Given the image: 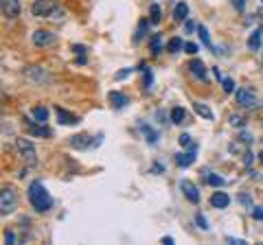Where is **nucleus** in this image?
<instances>
[{
	"mask_svg": "<svg viewBox=\"0 0 263 245\" xmlns=\"http://www.w3.org/2000/svg\"><path fill=\"white\" fill-rule=\"evenodd\" d=\"M0 11H3L7 20H16L20 11H22V7H20V0H0Z\"/></svg>",
	"mask_w": 263,
	"mask_h": 245,
	"instance_id": "nucleus-8",
	"label": "nucleus"
},
{
	"mask_svg": "<svg viewBox=\"0 0 263 245\" xmlns=\"http://www.w3.org/2000/svg\"><path fill=\"white\" fill-rule=\"evenodd\" d=\"M72 48H75V53H79V55H83L85 53V46H72Z\"/></svg>",
	"mask_w": 263,
	"mask_h": 245,
	"instance_id": "nucleus-43",
	"label": "nucleus"
},
{
	"mask_svg": "<svg viewBox=\"0 0 263 245\" xmlns=\"http://www.w3.org/2000/svg\"><path fill=\"white\" fill-rule=\"evenodd\" d=\"M108 99H110L112 108H116V110H121V108H125V105L129 103L127 94H123V92H118V90H112L110 94H108Z\"/></svg>",
	"mask_w": 263,
	"mask_h": 245,
	"instance_id": "nucleus-14",
	"label": "nucleus"
},
{
	"mask_svg": "<svg viewBox=\"0 0 263 245\" xmlns=\"http://www.w3.org/2000/svg\"><path fill=\"white\" fill-rule=\"evenodd\" d=\"M173 18H176V22H187V18H189V5L187 3H178L176 9H173Z\"/></svg>",
	"mask_w": 263,
	"mask_h": 245,
	"instance_id": "nucleus-18",
	"label": "nucleus"
},
{
	"mask_svg": "<svg viewBox=\"0 0 263 245\" xmlns=\"http://www.w3.org/2000/svg\"><path fill=\"white\" fill-rule=\"evenodd\" d=\"M55 114H57L62 125H77L79 123V116L72 114V112H68V110H64V108H55Z\"/></svg>",
	"mask_w": 263,
	"mask_h": 245,
	"instance_id": "nucleus-13",
	"label": "nucleus"
},
{
	"mask_svg": "<svg viewBox=\"0 0 263 245\" xmlns=\"http://www.w3.org/2000/svg\"><path fill=\"white\" fill-rule=\"evenodd\" d=\"M261 3H263V0H261Z\"/></svg>",
	"mask_w": 263,
	"mask_h": 245,
	"instance_id": "nucleus-49",
	"label": "nucleus"
},
{
	"mask_svg": "<svg viewBox=\"0 0 263 245\" xmlns=\"http://www.w3.org/2000/svg\"><path fill=\"white\" fill-rule=\"evenodd\" d=\"M226 241L230 245H246V241H243V239H235V236H226Z\"/></svg>",
	"mask_w": 263,
	"mask_h": 245,
	"instance_id": "nucleus-40",
	"label": "nucleus"
},
{
	"mask_svg": "<svg viewBox=\"0 0 263 245\" xmlns=\"http://www.w3.org/2000/svg\"><path fill=\"white\" fill-rule=\"evenodd\" d=\"M143 81H145V90L151 88V81H154V72L149 68H143Z\"/></svg>",
	"mask_w": 263,
	"mask_h": 245,
	"instance_id": "nucleus-29",
	"label": "nucleus"
},
{
	"mask_svg": "<svg viewBox=\"0 0 263 245\" xmlns=\"http://www.w3.org/2000/svg\"><path fill=\"white\" fill-rule=\"evenodd\" d=\"M167 51H169V53H173V55H176V53L184 51V42H182L180 37H171V39H169V44H167Z\"/></svg>",
	"mask_w": 263,
	"mask_h": 245,
	"instance_id": "nucleus-25",
	"label": "nucleus"
},
{
	"mask_svg": "<svg viewBox=\"0 0 263 245\" xmlns=\"http://www.w3.org/2000/svg\"><path fill=\"white\" fill-rule=\"evenodd\" d=\"M189 72L193 75L195 79H200V81H206V66H204L202 59H191L189 62Z\"/></svg>",
	"mask_w": 263,
	"mask_h": 245,
	"instance_id": "nucleus-11",
	"label": "nucleus"
},
{
	"mask_svg": "<svg viewBox=\"0 0 263 245\" xmlns=\"http://www.w3.org/2000/svg\"><path fill=\"white\" fill-rule=\"evenodd\" d=\"M252 217L256 221H263V206L261 208H252Z\"/></svg>",
	"mask_w": 263,
	"mask_h": 245,
	"instance_id": "nucleus-39",
	"label": "nucleus"
},
{
	"mask_svg": "<svg viewBox=\"0 0 263 245\" xmlns=\"http://www.w3.org/2000/svg\"><path fill=\"white\" fill-rule=\"evenodd\" d=\"M162 243H164V245H173V239H171V236H164Z\"/></svg>",
	"mask_w": 263,
	"mask_h": 245,
	"instance_id": "nucleus-45",
	"label": "nucleus"
},
{
	"mask_svg": "<svg viewBox=\"0 0 263 245\" xmlns=\"http://www.w3.org/2000/svg\"><path fill=\"white\" fill-rule=\"evenodd\" d=\"M261 31H263V26H261Z\"/></svg>",
	"mask_w": 263,
	"mask_h": 245,
	"instance_id": "nucleus-48",
	"label": "nucleus"
},
{
	"mask_svg": "<svg viewBox=\"0 0 263 245\" xmlns=\"http://www.w3.org/2000/svg\"><path fill=\"white\" fill-rule=\"evenodd\" d=\"M141 131L145 134V140H147L149 144H156V142H158V134H156V131L151 129V127H149L147 123H141Z\"/></svg>",
	"mask_w": 263,
	"mask_h": 245,
	"instance_id": "nucleus-23",
	"label": "nucleus"
},
{
	"mask_svg": "<svg viewBox=\"0 0 263 245\" xmlns=\"http://www.w3.org/2000/svg\"><path fill=\"white\" fill-rule=\"evenodd\" d=\"M195 223H197V228L208 230V226H206V219H204V217H202V213H195Z\"/></svg>",
	"mask_w": 263,
	"mask_h": 245,
	"instance_id": "nucleus-34",
	"label": "nucleus"
},
{
	"mask_svg": "<svg viewBox=\"0 0 263 245\" xmlns=\"http://www.w3.org/2000/svg\"><path fill=\"white\" fill-rule=\"evenodd\" d=\"M132 72V68H125V70H121V72H116V79H125Z\"/></svg>",
	"mask_w": 263,
	"mask_h": 245,
	"instance_id": "nucleus-41",
	"label": "nucleus"
},
{
	"mask_svg": "<svg viewBox=\"0 0 263 245\" xmlns=\"http://www.w3.org/2000/svg\"><path fill=\"white\" fill-rule=\"evenodd\" d=\"M237 200H239V202H241L246 208H254V206H252V200H250L248 195H239V197H237Z\"/></svg>",
	"mask_w": 263,
	"mask_h": 245,
	"instance_id": "nucleus-36",
	"label": "nucleus"
},
{
	"mask_svg": "<svg viewBox=\"0 0 263 245\" xmlns=\"http://www.w3.org/2000/svg\"><path fill=\"white\" fill-rule=\"evenodd\" d=\"M230 204V197L224 193V190H215L213 195H210V206L213 208H228Z\"/></svg>",
	"mask_w": 263,
	"mask_h": 245,
	"instance_id": "nucleus-16",
	"label": "nucleus"
},
{
	"mask_svg": "<svg viewBox=\"0 0 263 245\" xmlns=\"http://www.w3.org/2000/svg\"><path fill=\"white\" fill-rule=\"evenodd\" d=\"M261 20H263V11H261Z\"/></svg>",
	"mask_w": 263,
	"mask_h": 245,
	"instance_id": "nucleus-47",
	"label": "nucleus"
},
{
	"mask_svg": "<svg viewBox=\"0 0 263 245\" xmlns=\"http://www.w3.org/2000/svg\"><path fill=\"white\" fill-rule=\"evenodd\" d=\"M193 110H195V114H200L202 118H206V121H213V112H210L208 105H204V103H193Z\"/></svg>",
	"mask_w": 263,
	"mask_h": 245,
	"instance_id": "nucleus-24",
	"label": "nucleus"
},
{
	"mask_svg": "<svg viewBox=\"0 0 263 245\" xmlns=\"http://www.w3.org/2000/svg\"><path fill=\"white\" fill-rule=\"evenodd\" d=\"M195 29H197V26H195V24H193V22H191V20L187 18V31H189V33H193Z\"/></svg>",
	"mask_w": 263,
	"mask_h": 245,
	"instance_id": "nucleus-42",
	"label": "nucleus"
},
{
	"mask_svg": "<svg viewBox=\"0 0 263 245\" xmlns=\"http://www.w3.org/2000/svg\"><path fill=\"white\" fill-rule=\"evenodd\" d=\"M24 77L31 79V81H35V83H39V85L53 81L49 72H46L44 68H39V66H31V68H26V70H24Z\"/></svg>",
	"mask_w": 263,
	"mask_h": 245,
	"instance_id": "nucleus-6",
	"label": "nucleus"
},
{
	"mask_svg": "<svg viewBox=\"0 0 263 245\" xmlns=\"http://www.w3.org/2000/svg\"><path fill=\"white\" fill-rule=\"evenodd\" d=\"M16 149H18V154L20 158L24 160V164L29 169H33L37 164V151H35V144H33L29 138H18L16 140Z\"/></svg>",
	"mask_w": 263,
	"mask_h": 245,
	"instance_id": "nucleus-2",
	"label": "nucleus"
},
{
	"mask_svg": "<svg viewBox=\"0 0 263 245\" xmlns=\"http://www.w3.org/2000/svg\"><path fill=\"white\" fill-rule=\"evenodd\" d=\"M31 114H33V118H35V121H39V123H46V121H49V108H44V105H35V108L31 110Z\"/></svg>",
	"mask_w": 263,
	"mask_h": 245,
	"instance_id": "nucleus-20",
	"label": "nucleus"
},
{
	"mask_svg": "<svg viewBox=\"0 0 263 245\" xmlns=\"http://www.w3.org/2000/svg\"><path fill=\"white\" fill-rule=\"evenodd\" d=\"M29 202L37 213H49V210L53 208V200H51L49 190L44 188V184L39 180H33L29 184Z\"/></svg>",
	"mask_w": 263,
	"mask_h": 245,
	"instance_id": "nucleus-1",
	"label": "nucleus"
},
{
	"mask_svg": "<svg viewBox=\"0 0 263 245\" xmlns=\"http://www.w3.org/2000/svg\"><path fill=\"white\" fill-rule=\"evenodd\" d=\"M230 5H233L237 11H243V9H246V0H230Z\"/></svg>",
	"mask_w": 263,
	"mask_h": 245,
	"instance_id": "nucleus-37",
	"label": "nucleus"
},
{
	"mask_svg": "<svg viewBox=\"0 0 263 245\" xmlns=\"http://www.w3.org/2000/svg\"><path fill=\"white\" fill-rule=\"evenodd\" d=\"M55 42H57L55 33H51V31H46V29H37L35 33H33V44L39 46V48H46V46H53Z\"/></svg>",
	"mask_w": 263,
	"mask_h": 245,
	"instance_id": "nucleus-7",
	"label": "nucleus"
},
{
	"mask_svg": "<svg viewBox=\"0 0 263 245\" xmlns=\"http://www.w3.org/2000/svg\"><path fill=\"white\" fill-rule=\"evenodd\" d=\"M195 151H197V147H193V149H189V151H184V154H176V164L178 167H191V164L195 162Z\"/></svg>",
	"mask_w": 263,
	"mask_h": 245,
	"instance_id": "nucleus-12",
	"label": "nucleus"
},
{
	"mask_svg": "<svg viewBox=\"0 0 263 245\" xmlns=\"http://www.w3.org/2000/svg\"><path fill=\"white\" fill-rule=\"evenodd\" d=\"M235 99H237V105H239V108H243V110H256V108L261 105L259 96H256L252 90H248V88L237 90V92H235Z\"/></svg>",
	"mask_w": 263,
	"mask_h": 245,
	"instance_id": "nucleus-4",
	"label": "nucleus"
},
{
	"mask_svg": "<svg viewBox=\"0 0 263 245\" xmlns=\"http://www.w3.org/2000/svg\"><path fill=\"white\" fill-rule=\"evenodd\" d=\"M18 208V193L11 186H3L0 190V215L7 217Z\"/></svg>",
	"mask_w": 263,
	"mask_h": 245,
	"instance_id": "nucleus-3",
	"label": "nucleus"
},
{
	"mask_svg": "<svg viewBox=\"0 0 263 245\" xmlns=\"http://www.w3.org/2000/svg\"><path fill=\"white\" fill-rule=\"evenodd\" d=\"M55 11H57L55 0H33V5H31V13L35 18H49Z\"/></svg>",
	"mask_w": 263,
	"mask_h": 245,
	"instance_id": "nucleus-5",
	"label": "nucleus"
},
{
	"mask_svg": "<svg viewBox=\"0 0 263 245\" xmlns=\"http://www.w3.org/2000/svg\"><path fill=\"white\" fill-rule=\"evenodd\" d=\"M228 151L233 156H246L248 151H250V142L243 140V138H241V140H233V142L228 144Z\"/></svg>",
	"mask_w": 263,
	"mask_h": 245,
	"instance_id": "nucleus-15",
	"label": "nucleus"
},
{
	"mask_svg": "<svg viewBox=\"0 0 263 245\" xmlns=\"http://www.w3.org/2000/svg\"><path fill=\"white\" fill-rule=\"evenodd\" d=\"M184 53H189V55H195V53H197V44L187 42V44H184Z\"/></svg>",
	"mask_w": 263,
	"mask_h": 245,
	"instance_id": "nucleus-35",
	"label": "nucleus"
},
{
	"mask_svg": "<svg viewBox=\"0 0 263 245\" xmlns=\"http://www.w3.org/2000/svg\"><path fill=\"white\" fill-rule=\"evenodd\" d=\"M160 33H154V35H151V53H154V55H160L162 53V44H160Z\"/></svg>",
	"mask_w": 263,
	"mask_h": 245,
	"instance_id": "nucleus-26",
	"label": "nucleus"
},
{
	"mask_svg": "<svg viewBox=\"0 0 263 245\" xmlns=\"http://www.w3.org/2000/svg\"><path fill=\"white\" fill-rule=\"evenodd\" d=\"M5 243H7V245H13V243H16V234H13L11 230H7V232H5Z\"/></svg>",
	"mask_w": 263,
	"mask_h": 245,
	"instance_id": "nucleus-38",
	"label": "nucleus"
},
{
	"mask_svg": "<svg viewBox=\"0 0 263 245\" xmlns=\"http://www.w3.org/2000/svg\"><path fill=\"white\" fill-rule=\"evenodd\" d=\"M70 147L85 149V147H92V142H90V138L85 136V134H79V136H72V138H70Z\"/></svg>",
	"mask_w": 263,
	"mask_h": 245,
	"instance_id": "nucleus-19",
	"label": "nucleus"
},
{
	"mask_svg": "<svg viewBox=\"0 0 263 245\" xmlns=\"http://www.w3.org/2000/svg\"><path fill=\"white\" fill-rule=\"evenodd\" d=\"M24 127L33 136H42V138H51L53 136V131L46 127V123H39V121H29V118H24Z\"/></svg>",
	"mask_w": 263,
	"mask_h": 245,
	"instance_id": "nucleus-9",
	"label": "nucleus"
},
{
	"mask_svg": "<svg viewBox=\"0 0 263 245\" xmlns=\"http://www.w3.org/2000/svg\"><path fill=\"white\" fill-rule=\"evenodd\" d=\"M197 35H200V39H202V44L206 46V48H213V44H210V37H208V31H206V26H197Z\"/></svg>",
	"mask_w": 263,
	"mask_h": 245,
	"instance_id": "nucleus-27",
	"label": "nucleus"
},
{
	"mask_svg": "<svg viewBox=\"0 0 263 245\" xmlns=\"http://www.w3.org/2000/svg\"><path fill=\"white\" fill-rule=\"evenodd\" d=\"M180 188H182V193L184 197L191 202V204H200V190H197V186L193 182H189V180H182L180 182Z\"/></svg>",
	"mask_w": 263,
	"mask_h": 245,
	"instance_id": "nucleus-10",
	"label": "nucleus"
},
{
	"mask_svg": "<svg viewBox=\"0 0 263 245\" xmlns=\"http://www.w3.org/2000/svg\"><path fill=\"white\" fill-rule=\"evenodd\" d=\"M169 118H171V123H173V125H182V123H187L189 114H187V110L178 105V108H173L169 112Z\"/></svg>",
	"mask_w": 263,
	"mask_h": 245,
	"instance_id": "nucleus-17",
	"label": "nucleus"
},
{
	"mask_svg": "<svg viewBox=\"0 0 263 245\" xmlns=\"http://www.w3.org/2000/svg\"><path fill=\"white\" fill-rule=\"evenodd\" d=\"M261 29H256L254 33H250V37H248V48L250 51H259L261 48Z\"/></svg>",
	"mask_w": 263,
	"mask_h": 245,
	"instance_id": "nucleus-22",
	"label": "nucleus"
},
{
	"mask_svg": "<svg viewBox=\"0 0 263 245\" xmlns=\"http://www.w3.org/2000/svg\"><path fill=\"white\" fill-rule=\"evenodd\" d=\"M230 125H233V127H243V125H246V118L233 114V116H230Z\"/></svg>",
	"mask_w": 263,
	"mask_h": 245,
	"instance_id": "nucleus-31",
	"label": "nucleus"
},
{
	"mask_svg": "<svg viewBox=\"0 0 263 245\" xmlns=\"http://www.w3.org/2000/svg\"><path fill=\"white\" fill-rule=\"evenodd\" d=\"M241 138H243V140H248V142H252V136H250L248 131H243V134H241Z\"/></svg>",
	"mask_w": 263,
	"mask_h": 245,
	"instance_id": "nucleus-44",
	"label": "nucleus"
},
{
	"mask_svg": "<svg viewBox=\"0 0 263 245\" xmlns=\"http://www.w3.org/2000/svg\"><path fill=\"white\" fill-rule=\"evenodd\" d=\"M160 18H162V9H160V5H151V24H158L160 22Z\"/></svg>",
	"mask_w": 263,
	"mask_h": 245,
	"instance_id": "nucleus-28",
	"label": "nucleus"
},
{
	"mask_svg": "<svg viewBox=\"0 0 263 245\" xmlns=\"http://www.w3.org/2000/svg\"><path fill=\"white\" fill-rule=\"evenodd\" d=\"M222 83H224V92H228V94H230V92H235V81L230 77H226Z\"/></svg>",
	"mask_w": 263,
	"mask_h": 245,
	"instance_id": "nucleus-32",
	"label": "nucleus"
},
{
	"mask_svg": "<svg viewBox=\"0 0 263 245\" xmlns=\"http://www.w3.org/2000/svg\"><path fill=\"white\" fill-rule=\"evenodd\" d=\"M178 142H180L182 147H189V149H193V147H197L195 142H191V136H189V134H182L180 138H178Z\"/></svg>",
	"mask_w": 263,
	"mask_h": 245,
	"instance_id": "nucleus-30",
	"label": "nucleus"
},
{
	"mask_svg": "<svg viewBox=\"0 0 263 245\" xmlns=\"http://www.w3.org/2000/svg\"><path fill=\"white\" fill-rule=\"evenodd\" d=\"M149 22H151V20H141V22H138V29H136V33H134V42H136V44H138V42H143V37L147 35Z\"/></svg>",
	"mask_w": 263,
	"mask_h": 245,
	"instance_id": "nucleus-21",
	"label": "nucleus"
},
{
	"mask_svg": "<svg viewBox=\"0 0 263 245\" xmlns=\"http://www.w3.org/2000/svg\"><path fill=\"white\" fill-rule=\"evenodd\" d=\"M206 182L210 184V186H222V184H224V180L220 175H206Z\"/></svg>",
	"mask_w": 263,
	"mask_h": 245,
	"instance_id": "nucleus-33",
	"label": "nucleus"
},
{
	"mask_svg": "<svg viewBox=\"0 0 263 245\" xmlns=\"http://www.w3.org/2000/svg\"><path fill=\"white\" fill-rule=\"evenodd\" d=\"M259 162H261V164H263V149H261V151H259Z\"/></svg>",
	"mask_w": 263,
	"mask_h": 245,
	"instance_id": "nucleus-46",
	"label": "nucleus"
}]
</instances>
